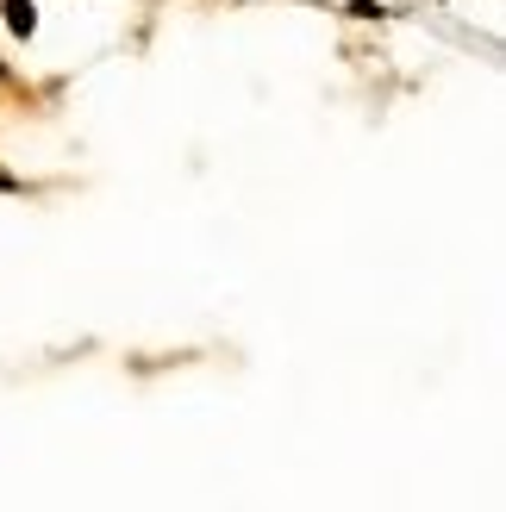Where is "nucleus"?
<instances>
[{"label": "nucleus", "instance_id": "f257e3e1", "mask_svg": "<svg viewBox=\"0 0 506 512\" xmlns=\"http://www.w3.org/2000/svg\"><path fill=\"white\" fill-rule=\"evenodd\" d=\"M0 13H7V32L13 38H32L38 32V7H32V0H0Z\"/></svg>", "mask_w": 506, "mask_h": 512}]
</instances>
